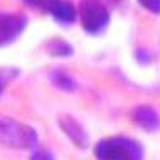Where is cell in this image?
<instances>
[{
  "label": "cell",
  "mask_w": 160,
  "mask_h": 160,
  "mask_svg": "<svg viewBox=\"0 0 160 160\" xmlns=\"http://www.w3.org/2000/svg\"><path fill=\"white\" fill-rule=\"evenodd\" d=\"M98 2H101V0H98ZM108 3H113V5H116V3H122L123 0H106Z\"/></svg>",
  "instance_id": "9a60e30c"
},
{
  "label": "cell",
  "mask_w": 160,
  "mask_h": 160,
  "mask_svg": "<svg viewBox=\"0 0 160 160\" xmlns=\"http://www.w3.org/2000/svg\"><path fill=\"white\" fill-rule=\"evenodd\" d=\"M135 58H137V61L142 62V64H148L150 61H152L150 52L147 49H143V47H138V49L135 51Z\"/></svg>",
  "instance_id": "5bb4252c"
},
{
  "label": "cell",
  "mask_w": 160,
  "mask_h": 160,
  "mask_svg": "<svg viewBox=\"0 0 160 160\" xmlns=\"http://www.w3.org/2000/svg\"><path fill=\"white\" fill-rule=\"evenodd\" d=\"M29 160H56L54 155L49 152V150H44V148H36L32 150L31 157H29Z\"/></svg>",
  "instance_id": "4fadbf2b"
},
{
  "label": "cell",
  "mask_w": 160,
  "mask_h": 160,
  "mask_svg": "<svg viewBox=\"0 0 160 160\" xmlns=\"http://www.w3.org/2000/svg\"><path fill=\"white\" fill-rule=\"evenodd\" d=\"M29 25V19L20 12L0 10V49L7 47L19 39Z\"/></svg>",
  "instance_id": "277c9868"
},
{
  "label": "cell",
  "mask_w": 160,
  "mask_h": 160,
  "mask_svg": "<svg viewBox=\"0 0 160 160\" xmlns=\"http://www.w3.org/2000/svg\"><path fill=\"white\" fill-rule=\"evenodd\" d=\"M59 123V128H61V132L66 135L69 140H71V143L78 147V148H86V147L89 145V137L88 133H86L84 127L81 125L78 120L74 118V116L71 115H62L59 116L58 120Z\"/></svg>",
  "instance_id": "5b68a950"
},
{
  "label": "cell",
  "mask_w": 160,
  "mask_h": 160,
  "mask_svg": "<svg viewBox=\"0 0 160 160\" xmlns=\"http://www.w3.org/2000/svg\"><path fill=\"white\" fill-rule=\"evenodd\" d=\"M44 47L46 52L52 58H69V56L74 54V47L61 37H52L49 41H46Z\"/></svg>",
  "instance_id": "9c48e42d"
},
{
  "label": "cell",
  "mask_w": 160,
  "mask_h": 160,
  "mask_svg": "<svg viewBox=\"0 0 160 160\" xmlns=\"http://www.w3.org/2000/svg\"><path fill=\"white\" fill-rule=\"evenodd\" d=\"M96 160H143V147L130 137L101 138L94 145Z\"/></svg>",
  "instance_id": "7a4b0ae2"
},
{
  "label": "cell",
  "mask_w": 160,
  "mask_h": 160,
  "mask_svg": "<svg viewBox=\"0 0 160 160\" xmlns=\"http://www.w3.org/2000/svg\"><path fill=\"white\" fill-rule=\"evenodd\" d=\"M132 122L143 132L153 133L160 128V115L152 105L142 103L132 110Z\"/></svg>",
  "instance_id": "8992f818"
},
{
  "label": "cell",
  "mask_w": 160,
  "mask_h": 160,
  "mask_svg": "<svg viewBox=\"0 0 160 160\" xmlns=\"http://www.w3.org/2000/svg\"><path fill=\"white\" fill-rule=\"evenodd\" d=\"M137 2L150 14H155V15L160 14V0H137Z\"/></svg>",
  "instance_id": "7c38bea8"
},
{
  "label": "cell",
  "mask_w": 160,
  "mask_h": 160,
  "mask_svg": "<svg viewBox=\"0 0 160 160\" xmlns=\"http://www.w3.org/2000/svg\"><path fill=\"white\" fill-rule=\"evenodd\" d=\"M39 135L36 128L12 116H0V147L10 150H36Z\"/></svg>",
  "instance_id": "6da1fadb"
},
{
  "label": "cell",
  "mask_w": 160,
  "mask_h": 160,
  "mask_svg": "<svg viewBox=\"0 0 160 160\" xmlns=\"http://www.w3.org/2000/svg\"><path fill=\"white\" fill-rule=\"evenodd\" d=\"M47 79L51 81V84L54 88H58L59 91H64V93H72L78 89V83L76 79L72 78L66 69L62 68H52L49 69L47 72Z\"/></svg>",
  "instance_id": "52a82bcc"
},
{
  "label": "cell",
  "mask_w": 160,
  "mask_h": 160,
  "mask_svg": "<svg viewBox=\"0 0 160 160\" xmlns=\"http://www.w3.org/2000/svg\"><path fill=\"white\" fill-rule=\"evenodd\" d=\"M78 15L84 32L89 36H99L108 29L111 20L110 10L105 3L98 0H79L78 5Z\"/></svg>",
  "instance_id": "3957f363"
},
{
  "label": "cell",
  "mask_w": 160,
  "mask_h": 160,
  "mask_svg": "<svg viewBox=\"0 0 160 160\" xmlns=\"http://www.w3.org/2000/svg\"><path fill=\"white\" fill-rule=\"evenodd\" d=\"M24 2L27 3L29 7L37 8V10H42V12H46V14L51 15L59 0H24Z\"/></svg>",
  "instance_id": "8fae6325"
},
{
  "label": "cell",
  "mask_w": 160,
  "mask_h": 160,
  "mask_svg": "<svg viewBox=\"0 0 160 160\" xmlns=\"http://www.w3.org/2000/svg\"><path fill=\"white\" fill-rule=\"evenodd\" d=\"M52 19L61 25H71L78 17V8L69 0H59L56 8L52 10Z\"/></svg>",
  "instance_id": "ba28073f"
},
{
  "label": "cell",
  "mask_w": 160,
  "mask_h": 160,
  "mask_svg": "<svg viewBox=\"0 0 160 160\" xmlns=\"http://www.w3.org/2000/svg\"><path fill=\"white\" fill-rule=\"evenodd\" d=\"M19 76V69L17 68H8V66H0V96L7 89V86L17 79Z\"/></svg>",
  "instance_id": "30bf717a"
}]
</instances>
